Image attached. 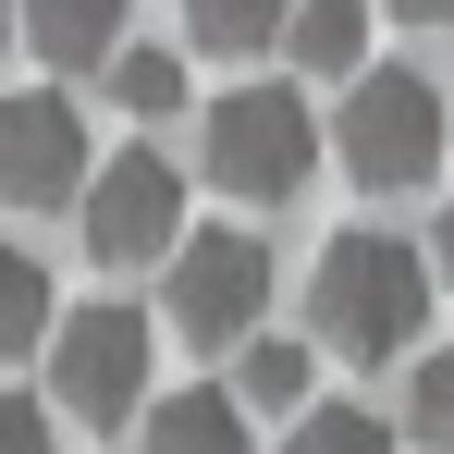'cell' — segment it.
I'll use <instances>...</instances> for the list:
<instances>
[{
	"label": "cell",
	"instance_id": "6da1fadb",
	"mask_svg": "<svg viewBox=\"0 0 454 454\" xmlns=\"http://www.w3.org/2000/svg\"><path fill=\"white\" fill-rule=\"evenodd\" d=\"M418 319H430V258H418L405 233L344 222L332 246H319V270H307V332H319L332 356H356V369H393Z\"/></svg>",
	"mask_w": 454,
	"mask_h": 454
},
{
	"label": "cell",
	"instance_id": "7a4b0ae2",
	"mask_svg": "<svg viewBox=\"0 0 454 454\" xmlns=\"http://www.w3.org/2000/svg\"><path fill=\"white\" fill-rule=\"evenodd\" d=\"M442 136H454V98L430 74H369L344 86V123H332V160L369 184V197H418V184H442Z\"/></svg>",
	"mask_w": 454,
	"mask_h": 454
},
{
	"label": "cell",
	"instance_id": "3957f363",
	"mask_svg": "<svg viewBox=\"0 0 454 454\" xmlns=\"http://www.w3.org/2000/svg\"><path fill=\"white\" fill-rule=\"evenodd\" d=\"M197 160H209V184H222V197H246V209H283V197H307V172H319L307 86H233V98H209Z\"/></svg>",
	"mask_w": 454,
	"mask_h": 454
},
{
	"label": "cell",
	"instance_id": "277c9868",
	"mask_svg": "<svg viewBox=\"0 0 454 454\" xmlns=\"http://www.w3.org/2000/svg\"><path fill=\"white\" fill-rule=\"evenodd\" d=\"M160 319L197 344V356H246L258 344V319H270V246L246 222H209V233H184L172 246V270H160Z\"/></svg>",
	"mask_w": 454,
	"mask_h": 454
},
{
	"label": "cell",
	"instance_id": "5b68a950",
	"mask_svg": "<svg viewBox=\"0 0 454 454\" xmlns=\"http://www.w3.org/2000/svg\"><path fill=\"white\" fill-rule=\"evenodd\" d=\"M148 356H160V319L123 295L98 307H62V332H50V405L86 418V430H111V418H148Z\"/></svg>",
	"mask_w": 454,
	"mask_h": 454
},
{
	"label": "cell",
	"instance_id": "8992f818",
	"mask_svg": "<svg viewBox=\"0 0 454 454\" xmlns=\"http://www.w3.org/2000/svg\"><path fill=\"white\" fill-rule=\"evenodd\" d=\"M74 233H86L98 270H172V246H184V172L160 148H111L98 184H86V209H74Z\"/></svg>",
	"mask_w": 454,
	"mask_h": 454
},
{
	"label": "cell",
	"instance_id": "52a82bcc",
	"mask_svg": "<svg viewBox=\"0 0 454 454\" xmlns=\"http://www.w3.org/2000/svg\"><path fill=\"white\" fill-rule=\"evenodd\" d=\"M98 148H86V111L62 86H25L0 98V209H86Z\"/></svg>",
	"mask_w": 454,
	"mask_h": 454
},
{
	"label": "cell",
	"instance_id": "ba28073f",
	"mask_svg": "<svg viewBox=\"0 0 454 454\" xmlns=\"http://www.w3.org/2000/svg\"><path fill=\"white\" fill-rule=\"evenodd\" d=\"M25 50L50 74H111L123 62V0H25Z\"/></svg>",
	"mask_w": 454,
	"mask_h": 454
},
{
	"label": "cell",
	"instance_id": "9c48e42d",
	"mask_svg": "<svg viewBox=\"0 0 454 454\" xmlns=\"http://www.w3.org/2000/svg\"><path fill=\"white\" fill-rule=\"evenodd\" d=\"M136 430H148V454H246V393H222V380L160 393Z\"/></svg>",
	"mask_w": 454,
	"mask_h": 454
},
{
	"label": "cell",
	"instance_id": "30bf717a",
	"mask_svg": "<svg viewBox=\"0 0 454 454\" xmlns=\"http://www.w3.org/2000/svg\"><path fill=\"white\" fill-rule=\"evenodd\" d=\"M283 50H295V74H369V0H295V25H283Z\"/></svg>",
	"mask_w": 454,
	"mask_h": 454
},
{
	"label": "cell",
	"instance_id": "8fae6325",
	"mask_svg": "<svg viewBox=\"0 0 454 454\" xmlns=\"http://www.w3.org/2000/svg\"><path fill=\"white\" fill-rule=\"evenodd\" d=\"M50 332H62V295H50V270H37V258L0 233V369H12L25 344H50Z\"/></svg>",
	"mask_w": 454,
	"mask_h": 454
},
{
	"label": "cell",
	"instance_id": "7c38bea8",
	"mask_svg": "<svg viewBox=\"0 0 454 454\" xmlns=\"http://www.w3.org/2000/svg\"><path fill=\"white\" fill-rule=\"evenodd\" d=\"M233 393H246V418H307V344L295 332H258L233 356Z\"/></svg>",
	"mask_w": 454,
	"mask_h": 454
},
{
	"label": "cell",
	"instance_id": "4fadbf2b",
	"mask_svg": "<svg viewBox=\"0 0 454 454\" xmlns=\"http://www.w3.org/2000/svg\"><path fill=\"white\" fill-rule=\"evenodd\" d=\"M405 442L418 454H454V344H430L405 369Z\"/></svg>",
	"mask_w": 454,
	"mask_h": 454
},
{
	"label": "cell",
	"instance_id": "5bb4252c",
	"mask_svg": "<svg viewBox=\"0 0 454 454\" xmlns=\"http://www.w3.org/2000/svg\"><path fill=\"white\" fill-rule=\"evenodd\" d=\"M283 454H405V442H393V418H380V405H307Z\"/></svg>",
	"mask_w": 454,
	"mask_h": 454
},
{
	"label": "cell",
	"instance_id": "9a60e30c",
	"mask_svg": "<svg viewBox=\"0 0 454 454\" xmlns=\"http://www.w3.org/2000/svg\"><path fill=\"white\" fill-rule=\"evenodd\" d=\"M184 25H197V50H270L295 25V0H184Z\"/></svg>",
	"mask_w": 454,
	"mask_h": 454
},
{
	"label": "cell",
	"instance_id": "2e32d148",
	"mask_svg": "<svg viewBox=\"0 0 454 454\" xmlns=\"http://www.w3.org/2000/svg\"><path fill=\"white\" fill-rule=\"evenodd\" d=\"M111 98H123L136 123H172V111H184V62H172V50H123V62H111Z\"/></svg>",
	"mask_w": 454,
	"mask_h": 454
},
{
	"label": "cell",
	"instance_id": "e0dca14e",
	"mask_svg": "<svg viewBox=\"0 0 454 454\" xmlns=\"http://www.w3.org/2000/svg\"><path fill=\"white\" fill-rule=\"evenodd\" d=\"M0 454H62V405L50 393H0Z\"/></svg>",
	"mask_w": 454,
	"mask_h": 454
},
{
	"label": "cell",
	"instance_id": "ac0fdd59",
	"mask_svg": "<svg viewBox=\"0 0 454 454\" xmlns=\"http://www.w3.org/2000/svg\"><path fill=\"white\" fill-rule=\"evenodd\" d=\"M393 12H405V25H454V0H393Z\"/></svg>",
	"mask_w": 454,
	"mask_h": 454
},
{
	"label": "cell",
	"instance_id": "d6986e66",
	"mask_svg": "<svg viewBox=\"0 0 454 454\" xmlns=\"http://www.w3.org/2000/svg\"><path fill=\"white\" fill-rule=\"evenodd\" d=\"M430 233H442V283H454V197H442V222H430Z\"/></svg>",
	"mask_w": 454,
	"mask_h": 454
},
{
	"label": "cell",
	"instance_id": "ffe728a7",
	"mask_svg": "<svg viewBox=\"0 0 454 454\" xmlns=\"http://www.w3.org/2000/svg\"><path fill=\"white\" fill-rule=\"evenodd\" d=\"M0 37H25V0H0Z\"/></svg>",
	"mask_w": 454,
	"mask_h": 454
}]
</instances>
